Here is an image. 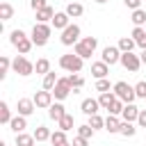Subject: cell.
<instances>
[{"label":"cell","mask_w":146,"mask_h":146,"mask_svg":"<svg viewBox=\"0 0 146 146\" xmlns=\"http://www.w3.org/2000/svg\"><path fill=\"white\" fill-rule=\"evenodd\" d=\"M9 43L18 50V55H27L30 50H32V39L23 32V30H11V34H9Z\"/></svg>","instance_id":"6da1fadb"},{"label":"cell","mask_w":146,"mask_h":146,"mask_svg":"<svg viewBox=\"0 0 146 146\" xmlns=\"http://www.w3.org/2000/svg\"><path fill=\"white\" fill-rule=\"evenodd\" d=\"M96 46H98V39H96V36H84V39H80V41L73 46V52H75L78 57H82V59H89V57L94 55Z\"/></svg>","instance_id":"7a4b0ae2"},{"label":"cell","mask_w":146,"mask_h":146,"mask_svg":"<svg viewBox=\"0 0 146 146\" xmlns=\"http://www.w3.org/2000/svg\"><path fill=\"white\" fill-rule=\"evenodd\" d=\"M30 39H32L34 46H46L48 39H50V25H48V23H34Z\"/></svg>","instance_id":"3957f363"},{"label":"cell","mask_w":146,"mask_h":146,"mask_svg":"<svg viewBox=\"0 0 146 146\" xmlns=\"http://www.w3.org/2000/svg\"><path fill=\"white\" fill-rule=\"evenodd\" d=\"M114 96L116 98H121L125 105L128 103H135V98H137V94H135V87H130L128 82H123V80H119V82H114Z\"/></svg>","instance_id":"277c9868"},{"label":"cell","mask_w":146,"mask_h":146,"mask_svg":"<svg viewBox=\"0 0 146 146\" xmlns=\"http://www.w3.org/2000/svg\"><path fill=\"white\" fill-rule=\"evenodd\" d=\"M82 57H78L75 52H68V55H62L59 57V66L64 68V71H68V73H80L82 71Z\"/></svg>","instance_id":"5b68a950"},{"label":"cell","mask_w":146,"mask_h":146,"mask_svg":"<svg viewBox=\"0 0 146 146\" xmlns=\"http://www.w3.org/2000/svg\"><path fill=\"white\" fill-rule=\"evenodd\" d=\"M11 68H14V73H18V75H32V73H34V64H32L25 55H16V57L11 59Z\"/></svg>","instance_id":"8992f818"},{"label":"cell","mask_w":146,"mask_h":146,"mask_svg":"<svg viewBox=\"0 0 146 146\" xmlns=\"http://www.w3.org/2000/svg\"><path fill=\"white\" fill-rule=\"evenodd\" d=\"M59 41H62L64 46H75V43L80 41V25L71 23L66 30H62V36H59Z\"/></svg>","instance_id":"52a82bcc"},{"label":"cell","mask_w":146,"mask_h":146,"mask_svg":"<svg viewBox=\"0 0 146 146\" xmlns=\"http://www.w3.org/2000/svg\"><path fill=\"white\" fill-rule=\"evenodd\" d=\"M121 66L130 73H137L139 66H141V59L139 55H132V52H121Z\"/></svg>","instance_id":"ba28073f"},{"label":"cell","mask_w":146,"mask_h":146,"mask_svg":"<svg viewBox=\"0 0 146 146\" xmlns=\"http://www.w3.org/2000/svg\"><path fill=\"white\" fill-rule=\"evenodd\" d=\"M100 62H105L107 66H114L116 62H121V50H119V46H105Z\"/></svg>","instance_id":"9c48e42d"},{"label":"cell","mask_w":146,"mask_h":146,"mask_svg":"<svg viewBox=\"0 0 146 146\" xmlns=\"http://www.w3.org/2000/svg\"><path fill=\"white\" fill-rule=\"evenodd\" d=\"M68 94H71L68 78H59V80H57V84H55V89H52V96H55V100H64Z\"/></svg>","instance_id":"30bf717a"},{"label":"cell","mask_w":146,"mask_h":146,"mask_svg":"<svg viewBox=\"0 0 146 146\" xmlns=\"http://www.w3.org/2000/svg\"><path fill=\"white\" fill-rule=\"evenodd\" d=\"M52 98H55V96H52V91H46V89H41V91H36V94H34V98H32V100H34V105H36V107H43V110H48V107L52 105Z\"/></svg>","instance_id":"8fae6325"},{"label":"cell","mask_w":146,"mask_h":146,"mask_svg":"<svg viewBox=\"0 0 146 146\" xmlns=\"http://www.w3.org/2000/svg\"><path fill=\"white\" fill-rule=\"evenodd\" d=\"M139 112H141V110H139L135 103H128V105L123 107V112H121V119L128 121V123H135V121L139 119Z\"/></svg>","instance_id":"7c38bea8"},{"label":"cell","mask_w":146,"mask_h":146,"mask_svg":"<svg viewBox=\"0 0 146 146\" xmlns=\"http://www.w3.org/2000/svg\"><path fill=\"white\" fill-rule=\"evenodd\" d=\"M16 110H18V114H21V116H30V114L36 110V105H34V100H32V98H18Z\"/></svg>","instance_id":"4fadbf2b"},{"label":"cell","mask_w":146,"mask_h":146,"mask_svg":"<svg viewBox=\"0 0 146 146\" xmlns=\"http://www.w3.org/2000/svg\"><path fill=\"white\" fill-rule=\"evenodd\" d=\"M98 107H100L98 98H84V100H82V105H80L82 114H87V116H94V114H98Z\"/></svg>","instance_id":"5bb4252c"},{"label":"cell","mask_w":146,"mask_h":146,"mask_svg":"<svg viewBox=\"0 0 146 146\" xmlns=\"http://www.w3.org/2000/svg\"><path fill=\"white\" fill-rule=\"evenodd\" d=\"M107 73H110V66H107L105 62H94V64H91V75H94L96 80H105Z\"/></svg>","instance_id":"9a60e30c"},{"label":"cell","mask_w":146,"mask_h":146,"mask_svg":"<svg viewBox=\"0 0 146 146\" xmlns=\"http://www.w3.org/2000/svg\"><path fill=\"white\" fill-rule=\"evenodd\" d=\"M68 18H71V16H68L66 11H57V14H55V18H52V27H55V30H66V27L71 25V23H68Z\"/></svg>","instance_id":"2e32d148"},{"label":"cell","mask_w":146,"mask_h":146,"mask_svg":"<svg viewBox=\"0 0 146 146\" xmlns=\"http://www.w3.org/2000/svg\"><path fill=\"white\" fill-rule=\"evenodd\" d=\"M121 123H123V119H119V116H114V114H110L107 119H105V130L107 132H121Z\"/></svg>","instance_id":"e0dca14e"},{"label":"cell","mask_w":146,"mask_h":146,"mask_svg":"<svg viewBox=\"0 0 146 146\" xmlns=\"http://www.w3.org/2000/svg\"><path fill=\"white\" fill-rule=\"evenodd\" d=\"M64 114H66V107H64V105H62L59 100H57V103H52V105L48 107V116H50L52 121H59V119H62Z\"/></svg>","instance_id":"ac0fdd59"},{"label":"cell","mask_w":146,"mask_h":146,"mask_svg":"<svg viewBox=\"0 0 146 146\" xmlns=\"http://www.w3.org/2000/svg\"><path fill=\"white\" fill-rule=\"evenodd\" d=\"M55 14H57V11H55V9H52V7L48 5L46 9H41V11H36V23H48V21L52 23V18H55Z\"/></svg>","instance_id":"d6986e66"},{"label":"cell","mask_w":146,"mask_h":146,"mask_svg":"<svg viewBox=\"0 0 146 146\" xmlns=\"http://www.w3.org/2000/svg\"><path fill=\"white\" fill-rule=\"evenodd\" d=\"M130 36L135 39V43H137L141 50H146V30H144V27H135Z\"/></svg>","instance_id":"ffe728a7"},{"label":"cell","mask_w":146,"mask_h":146,"mask_svg":"<svg viewBox=\"0 0 146 146\" xmlns=\"http://www.w3.org/2000/svg\"><path fill=\"white\" fill-rule=\"evenodd\" d=\"M9 128H11L16 135H18V132H25V128H27L25 116H21V114H18V116H14V119H11V123H9Z\"/></svg>","instance_id":"44dd1931"},{"label":"cell","mask_w":146,"mask_h":146,"mask_svg":"<svg viewBox=\"0 0 146 146\" xmlns=\"http://www.w3.org/2000/svg\"><path fill=\"white\" fill-rule=\"evenodd\" d=\"M64 11H66L71 18H78V16H82V14H84V7H82L80 2H68Z\"/></svg>","instance_id":"7402d4cb"},{"label":"cell","mask_w":146,"mask_h":146,"mask_svg":"<svg viewBox=\"0 0 146 146\" xmlns=\"http://www.w3.org/2000/svg\"><path fill=\"white\" fill-rule=\"evenodd\" d=\"M116 46H119V50H121V52H132V48H135L137 43H135V39H132V36H121Z\"/></svg>","instance_id":"603a6c76"},{"label":"cell","mask_w":146,"mask_h":146,"mask_svg":"<svg viewBox=\"0 0 146 146\" xmlns=\"http://www.w3.org/2000/svg\"><path fill=\"white\" fill-rule=\"evenodd\" d=\"M57 80H59V78H57V73H55V71H50L48 75H43L41 87H43L46 91H52V89H55V84H57Z\"/></svg>","instance_id":"cb8c5ba5"},{"label":"cell","mask_w":146,"mask_h":146,"mask_svg":"<svg viewBox=\"0 0 146 146\" xmlns=\"http://www.w3.org/2000/svg\"><path fill=\"white\" fill-rule=\"evenodd\" d=\"M73 123H75V119H73V114H64L59 121H57V125H59V130H64V132H68V130H73Z\"/></svg>","instance_id":"d4e9b609"},{"label":"cell","mask_w":146,"mask_h":146,"mask_svg":"<svg viewBox=\"0 0 146 146\" xmlns=\"http://www.w3.org/2000/svg\"><path fill=\"white\" fill-rule=\"evenodd\" d=\"M114 100H116L114 91H107V94H100V96H98V103H100V107H103V110H110Z\"/></svg>","instance_id":"484cf974"},{"label":"cell","mask_w":146,"mask_h":146,"mask_svg":"<svg viewBox=\"0 0 146 146\" xmlns=\"http://www.w3.org/2000/svg\"><path fill=\"white\" fill-rule=\"evenodd\" d=\"M130 21L135 23V27H144L146 25V11L144 9H135L132 16H130Z\"/></svg>","instance_id":"4316f807"},{"label":"cell","mask_w":146,"mask_h":146,"mask_svg":"<svg viewBox=\"0 0 146 146\" xmlns=\"http://www.w3.org/2000/svg\"><path fill=\"white\" fill-rule=\"evenodd\" d=\"M34 135H27V132H18L16 135V146H34Z\"/></svg>","instance_id":"83f0119b"},{"label":"cell","mask_w":146,"mask_h":146,"mask_svg":"<svg viewBox=\"0 0 146 146\" xmlns=\"http://www.w3.org/2000/svg\"><path fill=\"white\" fill-rule=\"evenodd\" d=\"M34 71H36L39 75H48V73H50V62H48L46 57L36 59V64H34Z\"/></svg>","instance_id":"f1b7e54d"},{"label":"cell","mask_w":146,"mask_h":146,"mask_svg":"<svg viewBox=\"0 0 146 146\" xmlns=\"http://www.w3.org/2000/svg\"><path fill=\"white\" fill-rule=\"evenodd\" d=\"M11 119H14V116H11V110H9V105L2 100V103H0V123H7V125H9Z\"/></svg>","instance_id":"f546056e"},{"label":"cell","mask_w":146,"mask_h":146,"mask_svg":"<svg viewBox=\"0 0 146 146\" xmlns=\"http://www.w3.org/2000/svg\"><path fill=\"white\" fill-rule=\"evenodd\" d=\"M11 16H14V7H11L9 2H2V5H0V21L7 23Z\"/></svg>","instance_id":"4dcf8cb0"},{"label":"cell","mask_w":146,"mask_h":146,"mask_svg":"<svg viewBox=\"0 0 146 146\" xmlns=\"http://www.w3.org/2000/svg\"><path fill=\"white\" fill-rule=\"evenodd\" d=\"M68 84H71V89H82L84 87V78L80 73H71L68 75Z\"/></svg>","instance_id":"1f68e13d"},{"label":"cell","mask_w":146,"mask_h":146,"mask_svg":"<svg viewBox=\"0 0 146 146\" xmlns=\"http://www.w3.org/2000/svg\"><path fill=\"white\" fill-rule=\"evenodd\" d=\"M32 135H34V139H36V141H46V139H50V135H52V132H50L46 125H39Z\"/></svg>","instance_id":"d6a6232c"},{"label":"cell","mask_w":146,"mask_h":146,"mask_svg":"<svg viewBox=\"0 0 146 146\" xmlns=\"http://www.w3.org/2000/svg\"><path fill=\"white\" fill-rule=\"evenodd\" d=\"M9 66H11V59H9L7 55H2V57H0V80H5V78H7Z\"/></svg>","instance_id":"836d02e7"},{"label":"cell","mask_w":146,"mask_h":146,"mask_svg":"<svg viewBox=\"0 0 146 146\" xmlns=\"http://www.w3.org/2000/svg\"><path fill=\"white\" fill-rule=\"evenodd\" d=\"M119 135H123V137H135L137 135V128H135V123H128V121H123L121 123V132Z\"/></svg>","instance_id":"e575fe53"},{"label":"cell","mask_w":146,"mask_h":146,"mask_svg":"<svg viewBox=\"0 0 146 146\" xmlns=\"http://www.w3.org/2000/svg\"><path fill=\"white\" fill-rule=\"evenodd\" d=\"M94 132H96V130H94L89 123H84V125H78V135H80V137H84V139H91V137H94Z\"/></svg>","instance_id":"d590c367"},{"label":"cell","mask_w":146,"mask_h":146,"mask_svg":"<svg viewBox=\"0 0 146 146\" xmlns=\"http://www.w3.org/2000/svg\"><path fill=\"white\" fill-rule=\"evenodd\" d=\"M50 141H52V146H57V144H64V141H68V139H66V132H64V130H55V132L50 135Z\"/></svg>","instance_id":"8d00e7d4"},{"label":"cell","mask_w":146,"mask_h":146,"mask_svg":"<svg viewBox=\"0 0 146 146\" xmlns=\"http://www.w3.org/2000/svg\"><path fill=\"white\" fill-rule=\"evenodd\" d=\"M123 107H125V103H123V100H121V98H116V100H114V103H112V107H110V110H107V112H110V114H114V116H119V114H121V112H123Z\"/></svg>","instance_id":"74e56055"},{"label":"cell","mask_w":146,"mask_h":146,"mask_svg":"<svg viewBox=\"0 0 146 146\" xmlns=\"http://www.w3.org/2000/svg\"><path fill=\"white\" fill-rule=\"evenodd\" d=\"M114 87H110V80L105 78V80H96V91H100V94H107V91H112Z\"/></svg>","instance_id":"f35d334b"},{"label":"cell","mask_w":146,"mask_h":146,"mask_svg":"<svg viewBox=\"0 0 146 146\" xmlns=\"http://www.w3.org/2000/svg\"><path fill=\"white\" fill-rule=\"evenodd\" d=\"M89 125H91L94 130L105 128V119H103V116H98V114H94V116H89Z\"/></svg>","instance_id":"ab89813d"},{"label":"cell","mask_w":146,"mask_h":146,"mask_svg":"<svg viewBox=\"0 0 146 146\" xmlns=\"http://www.w3.org/2000/svg\"><path fill=\"white\" fill-rule=\"evenodd\" d=\"M135 94H137V98H146V80L135 84Z\"/></svg>","instance_id":"60d3db41"},{"label":"cell","mask_w":146,"mask_h":146,"mask_svg":"<svg viewBox=\"0 0 146 146\" xmlns=\"http://www.w3.org/2000/svg\"><path fill=\"white\" fill-rule=\"evenodd\" d=\"M30 7H32L34 11H41V9L48 7V2H46V0H30Z\"/></svg>","instance_id":"b9f144b4"},{"label":"cell","mask_w":146,"mask_h":146,"mask_svg":"<svg viewBox=\"0 0 146 146\" xmlns=\"http://www.w3.org/2000/svg\"><path fill=\"white\" fill-rule=\"evenodd\" d=\"M123 5L128 7V9H141V0H123Z\"/></svg>","instance_id":"7bdbcfd3"},{"label":"cell","mask_w":146,"mask_h":146,"mask_svg":"<svg viewBox=\"0 0 146 146\" xmlns=\"http://www.w3.org/2000/svg\"><path fill=\"white\" fill-rule=\"evenodd\" d=\"M71 146H89V139H84V137H73V141H71Z\"/></svg>","instance_id":"ee69618b"},{"label":"cell","mask_w":146,"mask_h":146,"mask_svg":"<svg viewBox=\"0 0 146 146\" xmlns=\"http://www.w3.org/2000/svg\"><path fill=\"white\" fill-rule=\"evenodd\" d=\"M137 125H139V128H146V110H141V112H139V119H137Z\"/></svg>","instance_id":"f6af8a7d"},{"label":"cell","mask_w":146,"mask_h":146,"mask_svg":"<svg viewBox=\"0 0 146 146\" xmlns=\"http://www.w3.org/2000/svg\"><path fill=\"white\" fill-rule=\"evenodd\" d=\"M139 59H141V64H146V50H141V55H139Z\"/></svg>","instance_id":"bcb514c9"},{"label":"cell","mask_w":146,"mask_h":146,"mask_svg":"<svg viewBox=\"0 0 146 146\" xmlns=\"http://www.w3.org/2000/svg\"><path fill=\"white\" fill-rule=\"evenodd\" d=\"M57 146H71V141H64V144H57Z\"/></svg>","instance_id":"7dc6e473"},{"label":"cell","mask_w":146,"mask_h":146,"mask_svg":"<svg viewBox=\"0 0 146 146\" xmlns=\"http://www.w3.org/2000/svg\"><path fill=\"white\" fill-rule=\"evenodd\" d=\"M94 2H98V5H105V2H107V0H94Z\"/></svg>","instance_id":"c3c4849f"},{"label":"cell","mask_w":146,"mask_h":146,"mask_svg":"<svg viewBox=\"0 0 146 146\" xmlns=\"http://www.w3.org/2000/svg\"><path fill=\"white\" fill-rule=\"evenodd\" d=\"M144 30H146V25H144Z\"/></svg>","instance_id":"681fc988"}]
</instances>
